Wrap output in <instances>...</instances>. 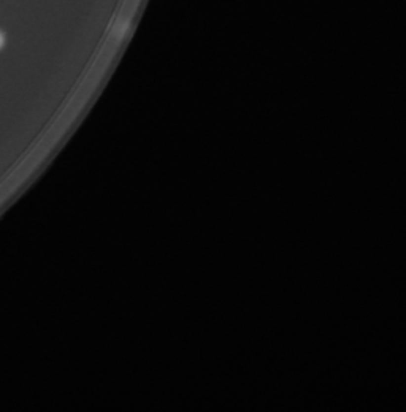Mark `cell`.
<instances>
[{"mask_svg":"<svg viewBox=\"0 0 406 412\" xmlns=\"http://www.w3.org/2000/svg\"><path fill=\"white\" fill-rule=\"evenodd\" d=\"M2 43H3V37H2V34H0V46H2Z\"/></svg>","mask_w":406,"mask_h":412,"instance_id":"cell-1","label":"cell"}]
</instances>
